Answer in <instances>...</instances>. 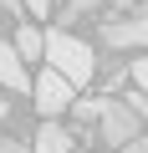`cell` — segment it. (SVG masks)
Instances as JSON below:
<instances>
[{
    "label": "cell",
    "instance_id": "cell-1",
    "mask_svg": "<svg viewBox=\"0 0 148 153\" xmlns=\"http://www.w3.org/2000/svg\"><path fill=\"white\" fill-rule=\"evenodd\" d=\"M46 61L66 76L71 87H87L92 76H97V56L87 41H77L71 31H46Z\"/></svg>",
    "mask_w": 148,
    "mask_h": 153
},
{
    "label": "cell",
    "instance_id": "cell-2",
    "mask_svg": "<svg viewBox=\"0 0 148 153\" xmlns=\"http://www.w3.org/2000/svg\"><path fill=\"white\" fill-rule=\"evenodd\" d=\"M143 133V117L133 112V102L128 97H102V112H97V138L102 143H112V148H123V143H133Z\"/></svg>",
    "mask_w": 148,
    "mask_h": 153
},
{
    "label": "cell",
    "instance_id": "cell-8",
    "mask_svg": "<svg viewBox=\"0 0 148 153\" xmlns=\"http://www.w3.org/2000/svg\"><path fill=\"white\" fill-rule=\"evenodd\" d=\"M107 0H71V5L61 10V21H82V16H92V10H102Z\"/></svg>",
    "mask_w": 148,
    "mask_h": 153
},
{
    "label": "cell",
    "instance_id": "cell-14",
    "mask_svg": "<svg viewBox=\"0 0 148 153\" xmlns=\"http://www.w3.org/2000/svg\"><path fill=\"white\" fill-rule=\"evenodd\" d=\"M123 153H148V133H138L133 143H123Z\"/></svg>",
    "mask_w": 148,
    "mask_h": 153
},
{
    "label": "cell",
    "instance_id": "cell-12",
    "mask_svg": "<svg viewBox=\"0 0 148 153\" xmlns=\"http://www.w3.org/2000/svg\"><path fill=\"white\" fill-rule=\"evenodd\" d=\"M0 10H5L10 21H26V0H0Z\"/></svg>",
    "mask_w": 148,
    "mask_h": 153
},
{
    "label": "cell",
    "instance_id": "cell-15",
    "mask_svg": "<svg viewBox=\"0 0 148 153\" xmlns=\"http://www.w3.org/2000/svg\"><path fill=\"white\" fill-rule=\"evenodd\" d=\"M26 10H31V16H46V10H51V0H26Z\"/></svg>",
    "mask_w": 148,
    "mask_h": 153
},
{
    "label": "cell",
    "instance_id": "cell-13",
    "mask_svg": "<svg viewBox=\"0 0 148 153\" xmlns=\"http://www.w3.org/2000/svg\"><path fill=\"white\" fill-rule=\"evenodd\" d=\"M0 153H31V148H26L21 138H0Z\"/></svg>",
    "mask_w": 148,
    "mask_h": 153
},
{
    "label": "cell",
    "instance_id": "cell-3",
    "mask_svg": "<svg viewBox=\"0 0 148 153\" xmlns=\"http://www.w3.org/2000/svg\"><path fill=\"white\" fill-rule=\"evenodd\" d=\"M97 31L107 51H148V10H118Z\"/></svg>",
    "mask_w": 148,
    "mask_h": 153
},
{
    "label": "cell",
    "instance_id": "cell-7",
    "mask_svg": "<svg viewBox=\"0 0 148 153\" xmlns=\"http://www.w3.org/2000/svg\"><path fill=\"white\" fill-rule=\"evenodd\" d=\"M16 51H21L26 61H41V56H46V36H41L31 21H21V31H16Z\"/></svg>",
    "mask_w": 148,
    "mask_h": 153
},
{
    "label": "cell",
    "instance_id": "cell-11",
    "mask_svg": "<svg viewBox=\"0 0 148 153\" xmlns=\"http://www.w3.org/2000/svg\"><path fill=\"white\" fill-rule=\"evenodd\" d=\"M123 97L133 102V112H138V117H143V128H148V92H143V87H133V92H123Z\"/></svg>",
    "mask_w": 148,
    "mask_h": 153
},
{
    "label": "cell",
    "instance_id": "cell-5",
    "mask_svg": "<svg viewBox=\"0 0 148 153\" xmlns=\"http://www.w3.org/2000/svg\"><path fill=\"white\" fill-rule=\"evenodd\" d=\"M0 87L5 92H26L31 87V71H26V56L16 51V41H0Z\"/></svg>",
    "mask_w": 148,
    "mask_h": 153
},
{
    "label": "cell",
    "instance_id": "cell-6",
    "mask_svg": "<svg viewBox=\"0 0 148 153\" xmlns=\"http://www.w3.org/2000/svg\"><path fill=\"white\" fill-rule=\"evenodd\" d=\"M71 148H77L71 128H61L56 117H46V123H41V133H36V148H31V153H71Z\"/></svg>",
    "mask_w": 148,
    "mask_h": 153
},
{
    "label": "cell",
    "instance_id": "cell-9",
    "mask_svg": "<svg viewBox=\"0 0 148 153\" xmlns=\"http://www.w3.org/2000/svg\"><path fill=\"white\" fill-rule=\"evenodd\" d=\"M97 112H102V97H87V102H71V117H77V123H97Z\"/></svg>",
    "mask_w": 148,
    "mask_h": 153
},
{
    "label": "cell",
    "instance_id": "cell-4",
    "mask_svg": "<svg viewBox=\"0 0 148 153\" xmlns=\"http://www.w3.org/2000/svg\"><path fill=\"white\" fill-rule=\"evenodd\" d=\"M31 97H36L41 117H61V112H71V102H77V87H71L56 66H46L41 76H31Z\"/></svg>",
    "mask_w": 148,
    "mask_h": 153
},
{
    "label": "cell",
    "instance_id": "cell-10",
    "mask_svg": "<svg viewBox=\"0 0 148 153\" xmlns=\"http://www.w3.org/2000/svg\"><path fill=\"white\" fill-rule=\"evenodd\" d=\"M128 76H133V87H143V92H148V51H143V56L128 66Z\"/></svg>",
    "mask_w": 148,
    "mask_h": 153
},
{
    "label": "cell",
    "instance_id": "cell-16",
    "mask_svg": "<svg viewBox=\"0 0 148 153\" xmlns=\"http://www.w3.org/2000/svg\"><path fill=\"white\" fill-rule=\"evenodd\" d=\"M10 117V102H5V87H0V123Z\"/></svg>",
    "mask_w": 148,
    "mask_h": 153
}]
</instances>
